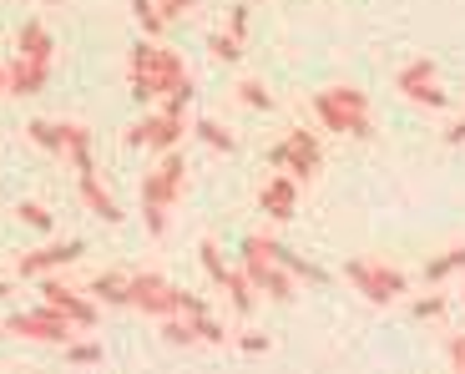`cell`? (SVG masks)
Wrapping results in <instances>:
<instances>
[{
  "label": "cell",
  "instance_id": "cell-1",
  "mask_svg": "<svg viewBox=\"0 0 465 374\" xmlns=\"http://www.w3.org/2000/svg\"><path fill=\"white\" fill-rule=\"evenodd\" d=\"M127 82L137 102H157V96H187L193 102V71L183 66L173 46H163L157 35H142L127 56Z\"/></svg>",
  "mask_w": 465,
  "mask_h": 374
},
{
  "label": "cell",
  "instance_id": "cell-2",
  "mask_svg": "<svg viewBox=\"0 0 465 374\" xmlns=\"http://www.w3.org/2000/svg\"><path fill=\"white\" fill-rule=\"evenodd\" d=\"M183 187H187V157L177 147L173 153H157V167L142 177V218H147L152 238L167 233V208L183 198Z\"/></svg>",
  "mask_w": 465,
  "mask_h": 374
},
{
  "label": "cell",
  "instance_id": "cell-3",
  "mask_svg": "<svg viewBox=\"0 0 465 374\" xmlns=\"http://www.w3.org/2000/svg\"><path fill=\"white\" fill-rule=\"evenodd\" d=\"M314 117L334 137H354V142L374 137V112H370V96L360 86H324L314 96Z\"/></svg>",
  "mask_w": 465,
  "mask_h": 374
},
{
  "label": "cell",
  "instance_id": "cell-4",
  "mask_svg": "<svg viewBox=\"0 0 465 374\" xmlns=\"http://www.w3.org/2000/svg\"><path fill=\"white\" fill-rule=\"evenodd\" d=\"M243 273L253 279V289L263 293V299H273V304H293V289H299V279H293L279 258L268 253L263 238H243Z\"/></svg>",
  "mask_w": 465,
  "mask_h": 374
},
{
  "label": "cell",
  "instance_id": "cell-5",
  "mask_svg": "<svg viewBox=\"0 0 465 374\" xmlns=\"http://www.w3.org/2000/svg\"><path fill=\"white\" fill-rule=\"evenodd\" d=\"M344 279L349 289L360 293L364 304H395L400 293L410 289V279L400 269H384V263H374V258H354V263H344Z\"/></svg>",
  "mask_w": 465,
  "mask_h": 374
},
{
  "label": "cell",
  "instance_id": "cell-6",
  "mask_svg": "<svg viewBox=\"0 0 465 374\" xmlns=\"http://www.w3.org/2000/svg\"><path fill=\"white\" fill-rule=\"evenodd\" d=\"M268 167H279V172H289V177H299V182H309V177L324 167V147H319L314 132L293 127L283 142H273V147H268Z\"/></svg>",
  "mask_w": 465,
  "mask_h": 374
},
{
  "label": "cell",
  "instance_id": "cell-7",
  "mask_svg": "<svg viewBox=\"0 0 465 374\" xmlns=\"http://www.w3.org/2000/svg\"><path fill=\"white\" fill-rule=\"evenodd\" d=\"M177 283H167L163 273H127V304L142 309V314L152 319H167V314H183V304H177Z\"/></svg>",
  "mask_w": 465,
  "mask_h": 374
},
{
  "label": "cell",
  "instance_id": "cell-8",
  "mask_svg": "<svg viewBox=\"0 0 465 374\" xmlns=\"http://www.w3.org/2000/svg\"><path fill=\"white\" fill-rule=\"evenodd\" d=\"M11 334H21V340H31V344H71V319L61 314V309H51V304H41V309H25V314H11Z\"/></svg>",
  "mask_w": 465,
  "mask_h": 374
},
{
  "label": "cell",
  "instance_id": "cell-9",
  "mask_svg": "<svg viewBox=\"0 0 465 374\" xmlns=\"http://www.w3.org/2000/svg\"><path fill=\"white\" fill-rule=\"evenodd\" d=\"M395 86H400V96L405 102H415V106H430V112H445L450 106V92H440V71H435V61H410L405 71L395 76Z\"/></svg>",
  "mask_w": 465,
  "mask_h": 374
},
{
  "label": "cell",
  "instance_id": "cell-10",
  "mask_svg": "<svg viewBox=\"0 0 465 374\" xmlns=\"http://www.w3.org/2000/svg\"><path fill=\"white\" fill-rule=\"evenodd\" d=\"M187 122L177 117V112H152V117H142L137 127L127 132V147H152V153H173L177 142H183Z\"/></svg>",
  "mask_w": 465,
  "mask_h": 374
},
{
  "label": "cell",
  "instance_id": "cell-11",
  "mask_svg": "<svg viewBox=\"0 0 465 374\" xmlns=\"http://www.w3.org/2000/svg\"><path fill=\"white\" fill-rule=\"evenodd\" d=\"M41 304H51V309H61V314L71 319L76 329H92L96 324V299H86L82 289H66L61 279H41Z\"/></svg>",
  "mask_w": 465,
  "mask_h": 374
},
{
  "label": "cell",
  "instance_id": "cell-12",
  "mask_svg": "<svg viewBox=\"0 0 465 374\" xmlns=\"http://www.w3.org/2000/svg\"><path fill=\"white\" fill-rule=\"evenodd\" d=\"M86 248L71 238V243H46V248H31V253H15V273L21 279H46V273L66 269V263H76Z\"/></svg>",
  "mask_w": 465,
  "mask_h": 374
},
{
  "label": "cell",
  "instance_id": "cell-13",
  "mask_svg": "<svg viewBox=\"0 0 465 374\" xmlns=\"http://www.w3.org/2000/svg\"><path fill=\"white\" fill-rule=\"evenodd\" d=\"M258 208H263L273 222H289L293 212H299V177H289V172L268 177L263 192H258Z\"/></svg>",
  "mask_w": 465,
  "mask_h": 374
},
{
  "label": "cell",
  "instance_id": "cell-14",
  "mask_svg": "<svg viewBox=\"0 0 465 374\" xmlns=\"http://www.w3.org/2000/svg\"><path fill=\"white\" fill-rule=\"evenodd\" d=\"M46 82H51V61L15 56L5 66V96H35V92H46Z\"/></svg>",
  "mask_w": 465,
  "mask_h": 374
},
{
  "label": "cell",
  "instance_id": "cell-15",
  "mask_svg": "<svg viewBox=\"0 0 465 374\" xmlns=\"http://www.w3.org/2000/svg\"><path fill=\"white\" fill-rule=\"evenodd\" d=\"M218 289L228 293L232 314H238V319H253V309H258V289H253V279H248L243 269H228V273H223Z\"/></svg>",
  "mask_w": 465,
  "mask_h": 374
},
{
  "label": "cell",
  "instance_id": "cell-16",
  "mask_svg": "<svg viewBox=\"0 0 465 374\" xmlns=\"http://www.w3.org/2000/svg\"><path fill=\"white\" fill-rule=\"evenodd\" d=\"M25 132H31L35 147H46V153H61V157H66L71 137H76V122H46V117H35Z\"/></svg>",
  "mask_w": 465,
  "mask_h": 374
},
{
  "label": "cell",
  "instance_id": "cell-17",
  "mask_svg": "<svg viewBox=\"0 0 465 374\" xmlns=\"http://www.w3.org/2000/svg\"><path fill=\"white\" fill-rule=\"evenodd\" d=\"M15 51L31 61H51L56 56V41H51V31L41 21H21V31H15Z\"/></svg>",
  "mask_w": 465,
  "mask_h": 374
},
{
  "label": "cell",
  "instance_id": "cell-18",
  "mask_svg": "<svg viewBox=\"0 0 465 374\" xmlns=\"http://www.w3.org/2000/svg\"><path fill=\"white\" fill-rule=\"evenodd\" d=\"M263 248H268V253H273V258H279V263H283V269L293 273V279H303V283H314V289H319V283H329V273L319 269V263H309V258L289 253V248H283V243H273V238H263Z\"/></svg>",
  "mask_w": 465,
  "mask_h": 374
},
{
  "label": "cell",
  "instance_id": "cell-19",
  "mask_svg": "<svg viewBox=\"0 0 465 374\" xmlns=\"http://www.w3.org/2000/svg\"><path fill=\"white\" fill-rule=\"evenodd\" d=\"M82 202L96 212L102 222H122V208H116V198L106 192L102 182H96V172H82Z\"/></svg>",
  "mask_w": 465,
  "mask_h": 374
},
{
  "label": "cell",
  "instance_id": "cell-20",
  "mask_svg": "<svg viewBox=\"0 0 465 374\" xmlns=\"http://www.w3.org/2000/svg\"><path fill=\"white\" fill-rule=\"evenodd\" d=\"M450 273H465V243L460 248H445L440 258H430V263H425V279H430V283H445Z\"/></svg>",
  "mask_w": 465,
  "mask_h": 374
},
{
  "label": "cell",
  "instance_id": "cell-21",
  "mask_svg": "<svg viewBox=\"0 0 465 374\" xmlns=\"http://www.w3.org/2000/svg\"><path fill=\"white\" fill-rule=\"evenodd\" d=\"M92 299H102V304H127V273H96Z\"/></svg>",
  "mask_w": 465,
  "mask_h": 374
},
{
  "label": "cell",
  "instance_id": "cell-22",
  "mask_svg": "<svg viewBox=\"0 0 465 374\" xmlns=\"http://www.w3.org/2000/svg\"><path fill=\"white\" fill-rule=\"evenodd\" d=\"M132 15H137L142 35H163L167 31V15H163V5H157V0H132Z\"/></svg>",
  "mask_w": 465,
  "mask_h": 374
},
{
  "label": "cell",
  "instance_id": "cell-23",
  "mask_svg": "<svg viewBox=\"0 0 465 374\" xmlns=\"http://www.w3.org/2000/svg\"><path fill=\"white\" fill-rule=\"evenodd\" d=\"M163 340L167 344H198V324L187 314H167L163 319Z\"/></svg>",
  "mask_w": 465,
  "mask_h": 374
},
{
  "label": "cell",
  "instance_id": "cell-24",
  "mask_svg": "<svg viewBox=\"0 0 465 374\" xmlns=\"http://www.w3.org/2000/svg\"><path fill=\"white\" fill-rule=\"evenodd\" d=\"M193 132H198V137L208 142L213 153H232V147H238V142H232V132L223 127V122H213V117H203V122H198V127H193Z\"/></svg>",
  "mask_w": 465,
  "mask_h": 374
},
{
  "label": "cell",
  "instance_id": "cell-25",
  "mask_svg": "<svg viewBox=\"0 0 465 374\" xmlns=\"http://www.w3.org/2000/svg\"><path fill=\"white\" fill-rule=\"evenodd\" d=\"M66 157L76 162V172H96V162H92V132H86L82 122H76V137H71Z\"/></svg>",
  "mask_w": 465,
  "mask_h": 374
},
{
  "label": "cell",
  "instance_id": "cell-26",
  "mask_svg": "<svg viewBox=\"0 0 465 374\" xmlns=\"http://www.w3.org/2000/svg\"><path fill=\"white\" fill-rule=\"evenodd\" d=\"M238 102L253 106V112H273V92L263 82H238Z\"/></svg>",
  "mask_w": 465,
  "mask_h": 374
},
{
  "label": "cell",
  "instance_id": "cell-27",
  "mask_svg": "<svg viewBox=\"0 0 465 374\" xmlns=\"http://www.w3.org/2000/svg\"><path fill=\"white\" fill-rule=\"evenodd\" d=\"M208 51H213V61H223V66H228V61L243 56V41H238L232 31H218V35L208 41Z\"/></svg>",
  "mask_w": 465,
  "mask_h": 374
},
{
  "label": "cell",
  "instance_id": "cell-28",
  "mask_svg": "<svg viewBox=\"0 0 465 374\" xmlns=\"http://www.w3.org/2000/svg\"><path fill=\"white\" fill-rule=\"evenodd\" d=\"M198 263H203V273H208L213 283H223V273H228V263L218 258V243H198Z\"/></svg>",
  "mask_w": 465,
  "mask_h": 374
},
{
  "label": "cell",
  "instance_id": "cell-29",
  "mask_svg": "<svg viewBox=\"0 0 465 374\" xmlns=\"http://www.w3.org/2000/svg\"><path fill=\"white\" fill-rule=\"evenodd\" d=\"M66 364H102V344H61Z\"/></svg>",
  "mask_w": 465,
  "mask_h": 374
},
{
  "label": "cell",
  "instance_id": "cell-30",
  "mask_svg": "<svg viewBox=\"0 0 465 374\" xmlns=\"http://www.w3.org/2000/svg\"><path fill=\"white\" fill-rule=\"evenodd\" d=\"M193 324H198V344H228V329H223L213 314H198Z\"/></svg>",
  "mask_w": 465,
  "mask_h": 374
},
{
  "label": "cell",
  "instance_id": "cell-31",
  "mask_svg": "<svg viewBox=\"0 0 465 374\" xmlns=\"http://www.w3.org/2000/svg\"><path fill=\"white\" fill-rule=\"evenodd\" d=\"M15 218H21L25 228H35V233H46V228H51V212L41 208V202H21V208H15Z\"/></svg>",
  "mask_w": 465,
  "mask_h": 374
},
{
  "label": "cell",
  "instance_id": "cell-32",
  "mask_svg": "<svg viewBox=\"0 0 465 374\" xmlns=\"http://www.w3.org/2000/svg\"><path fill=\"white\" fill-rule=\"evenodd\" d=\"M410 314H415V319H440V314H445V299H440V293H430V299H415V304H410Z\"/></svg>",
  "mask_w": 465,
  "mask_h": 374
},
{
  "label": "cell",
  "instance_id": "cell-33",
  "mask_svg": "<svg viewBox=\"0 0 465 374\" xmlns=\"http://www.w3.org/2000/svg\"><path fill=\"white\" fill-rule=\"evenodd\" d=\"M177 304H183V314H187V319H198V314H208V304H203L198 293H187V289L177 293Z\"/></svg>",
  "mask_w": 465,
  "mask_h": 374
},
{
  "label": "cell",
  "instance_id": "cell-34",
  "mask_svg": "<svg viewBox=\"0 0 465 374\" xmlns=\"http://www.w3.org/2000/svg\"><path fill=\"white\" fill-rule=\"evenodd\" d=\"M238 349H243V354H268L273 344H268V334H243V340H238Z\"/></svg>",
  "mask_w": 465,
  "mask_h": 374
},
{
  "label": "cell",
  "instance_id": "cell-35",
  "mask_svg": "<svg viewBox=\"0 0 465 374\" xmlns=\"http://www.w3.org/2000/svg\"><path fill=\"white\" fill-rule=\"evenodd\" d=\"M228 31L238 35V41L248 35V5H232V15H228Z\"/></svg>",
  "mask_w": 465,
  "mask_h": 374
},
{
  "label": "cell",
  "instance_id": "cell-36",
  "mask_svg": "<svg viewBox=\"0 0 465 374\" xmlns=\"http://www.w3.org/2000/svg\"><path fill=\"white\" fill-rule=\"evenodd\" d=\"M450 369L465 374V334H455V340H450Z\"/></svg>",
  "mask_w": 465,
  "mask_h": 374
},
{
  "label": "cell",
  "instance_id": "cell-37",
  "mask_svg": "<svg viewBox=\"0 0 465 374\" xmlns=\"http://www.w3.org/2000/svg\"><path fill=\"white\" fill-rule=\"evenodd\" d=\"M157 5H163V15H167V21H177L183 11H193V0H157Z\"/></svg>",
  "mask_w": 465,
  "mask_h": 374
},
{
  "label": "cell",
  "instance_id": "cell-38",
  "mask_svg": "<svg viewBox=\"0 0 465 374\" xmlns=\"http://www.w3.org/2000/svg\"><path fill=\"white\" fill-rule=\"evenodd\" d=\"M445 142H450V147H460V142H465V117H460V122H450V127H445Z\"/></svg>",
  "mask_w": 465,
  "mask_h": 374
},
{
  "label": "cell",
  "instance_id": "cell-39",
  "mask_svg": "<svg viewBox=\"0 0 465 374\" xmlns=\"http://www.w3.org/2000/svg\"><path fill=\"white\" fill-rule=\"evenodd\" d=\"M0 299H11V283H0Z\"/></svg>",
  "mask_w": 465,
  "mask_h": 374
},
{
  "label": "cell",
  "instance_id": "cell-40",
  "mask_svg": "<svg viewBox=\"0 0 465 374\" xmlns=\"http://www.w3.org/2000/svg\"><path fill=\"white\" fill-rule=\"evenodd\" d=\"M0 96H5V66H0Z\"/></svg>",
  "mask_w": 465,
  "mask_h": 374
},
{
  "label": "cell",
  "instance_id": "cell-41",
  "mask_svg": "<svg viewBox=\"0 0 465 374\" xmlns=\"http://www.w3.org/2000/svg\"><path fill=\"white\" fill-rule=\"evenodd\" d=\"M460 299H465V273H460Z\"/></svg>",
  "mask_w": 465,
  "mask_h": 374
},
{
  "label": "cell",
  "instance_id": "cell-42",
  "mask_svg": "<svg viewBox=\"0 0 465 374\" xmlns=\"http://www.w3.org/2000/svg\"><path fill=\"white\" fill-rule=\"evenodd\" d=\"M46 5H56V0H46Z\"/></svg>",
  "mask_w": 465,
  "mask_h": 374
},
{
  "label": "cell",
  "instance_id": "cell-43",
  "mask_svg": "<svg viewBox=\"0 0 465 374\" xmlns=\"http://www.w3.org/2000/svg\"><path fill=\"white\" fill-rule=\"evenodd\" d=\"M0 340H5V334H0Z\"/></svg>",
  "mask_w": 465,
  "mask_h": 374
}]
</instances>
